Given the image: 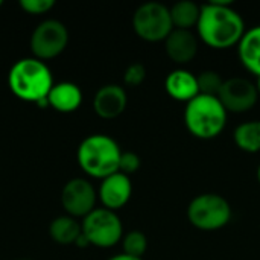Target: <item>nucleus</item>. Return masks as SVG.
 Wrapping results in <instances>:
<instances>
[{
    "instance_id": "nucleus-1",
    "label": "nucleus",
    "mask_w": 260,
    "mask_h": 260,
    "mask_svg": "<svg viewBox=\"0 0 260 260\" xmlns=\"http://www.w3.org/2000/svg\"><path fill=\"white\" fill-rule=\"evenodd\" d=\"M197 32L206 46L221 50L238 46L247 30L244 18L232 2L210 0L201 5Z\"/></svg>"
},
{
    "instance_id": "nucleus-2",
    "label": "nucleus",
    "mask_w": 260,
    "mask_h": 260,
    "mask_svg": "<svg viewBox=\"0 0 260 260\" xmlns=\"http://www.w3.org/2000/svg\"><path fill=\"white\" fill-rule=\"evenodd\" d=\"M53 84L47 64L34 56L15 61L8 73V85L14 96L35 105L47 98Z\"/></svg>"
},
{
    "instance_id": "nucleus-3",
    "label": "nucleus",
    "mask_w": 260,
    "mask_h": 260,
    "mask_svg": "<svg viewBox=\"0 0 260 260\" xmlns=\"http://www.w3.org/2000/svg\"><path fill=\"white\" fill-rule=\"evenodd\" d=\"M120 146L107 134H91L85 137L76 152L79 168L90 177L104 180L119 172Z\"/></svg>"
},
{
    "instance_id": "nucleus-4",
    "label": "nucleus",
    "mask_w": 260,
    "mask_h": 260,
    "mask_svg": "<svg viewBox=\"0 0 260 260\" xmlns=\"http://www.w3.org/2000/svg\"><path fill=\"white\" fill-rule=\"evenodd\" d=\"M227 116L229 113L218 96L198 94L186 104L184 125L193 137L200 140H210L224 131Z\"/></svg>"
},
{
    "instance_id": "nucleus-5",
    "label": "nucleus",
    "mask_w": 260,
    "mask_h": 260,
    "mask_svg": "<svg viewBox=\"0 0 260 260\" xmlns=\"http://www.w3.org/2000/svg\"><path fill=\"white\" fill-rule=\"evenodd\" d=\"M187 219L198 230L216 232L230 222L232 207L218 193H201L189 203Z\"/></svg>"
},
{
    "instance_id": "nucleus-6",
    "label": "nucleus",
    "mask_w": 260,
    "mask_h": 260,
    "mask_svg": "<svg viewBox=\"0 0 260 260\" xmlns=\"http://www.w3.org/2000/svg\"><path fill=\"white\" fill-rule=\"evenodd\" d=\"M133 29L143 41L165 43V40L174 30L169 8L158 2L140 5L133 15Z\"/></svg>"
},
{
    "instance_id": "nucleus-7",
    "label": "nucleus",
    "mask_w": 260,
    "mask_h": 260,
    "mask_svg": "<svg viewBox=\"0 0 260 260\" xmlns=\"http://www.w3.org/2000/svg\"><path fill=\"white\" fill-rule=\"evenodd\" d=\"M82 235L90 245L98 248H111L123 238V225L116 212L105 207H96L82 219Z\"/></svg>"
},
{
    "instance_id": "nucleus-8",
    "label": "nucleus",
    "mask_w": 260,
    "mask_h": 260,
    "mask_svg": "<svg viewBox=\"0 0 260 260\" xmlns=\"http://www.w3.org/2000/svg\"><path fill=\"white\" fill-rule=\"evenodd\" d=\"M69 43V30L59 20L47 18L41 21L30 35V52L40 61L56 58Z\"/></svg>"
},
{
    "instance_id": "nucleus-9",
    "label": "nucleus",
    "mask_w": 260,
    "mask_h": 260,
    "mask_svg": "<svg viewBox=\"0 0 260 260\" xmlns=\"http://www.w3.org/2000/svg\"><path fill=\"white\" fill-rule=\"evenodd\" d=\"M98 192L85 178H72L61 192V204L72 218H85L96 209Z\"/></svg>"
},
{
    "instance_id": "nucleus-10",
    "label": "nucleus",
    "mask_w": 260,
    "mask_h": 260,
    "mask_svg": "<svg viewBox=\"0 0 260 260\" xmlns=\"http://www.w3.org/2000/svg\"><path fill=\"white\" fill-rule=\"evenodd\" d=\"M259 96L256 82L245 78H230L224 81L218 99L227 113L242 114L250 111L257 104Z\"/></svg>"
},
{
    "instance_id": "nucleus-11",
    "label": "nucleus",
    "mask_w": 260,
    "mask_h": 260,
    "mask_svg": "<svg viewBox=\"0 0 260 260\" xmlns=\"http://www.w3.org/2000/svg\"><path fill=\"white\" fill-rule=\"evenodd\" d=\"M133 195V184L128 175L122 172H116L104 180H101V186L98 189V198L102 206L108 210L117 212L125 207Z\"/></svg>"
},
{
    "instance_id": "nucleus-12",
    "label": "nucleus",
    "mask_w": 260,
    "mask_h": 260,
    "mask_svg": "<svg viewBox=\"0 0 260 260\" xmlns=\"http://www.w3.org/2000/svg\"><path fill=\"white\" fill-rule=\"evenodd\" d=\"M128 104L126 91L123 87L117 84H107L101 87L93 98V110L94 113L107 120L119 117Z\"/></svg>"
},
{
    "instance_id": "nucleus-13",
    "label": "nucleus",
    "mask_w": 260,
    "mask_h": 260,
    "mask_svg": "<svg viewBox=\"0 0 260 260\" xmlns=\"http://www.w3.org/2000/svg\"><path fill=\"white\" fill-rule=\"evenodd\" d=\"M200 49V40L192 30L174 29L165 40V50L169 59L175 64L190 62Z\"/></svg>"
},
{
    "instance_id": "nucleus-14",
    "label": "nucleus",
    "mask_w": 260,
    "mask_h": 260,
    "mask_svg": "<svg viewBox=\"0 0 260 260\" xmlns=\"http://www.w3.org/2000/svg\"><path fill=\"white\" fill-rule=\"evenodd\" d=\"M165 90L174 101L187 104L200 94L197 75L186 69H175L166 76Z\"/></svg>"
},
{
    "instance_id": "nucleus-15",
    "label": "nucleus",
    "mask_w": 260,
    "mask_h": 260,
    "mask_svg": "<svg viewBox=\"0 0 260 260\" xmlns=\"http://www.w3.org/2000/svg\"><path fill=\"white\" fill-rule=\"evenodd\" d=\"M47 102L58 113H73L82 104V91L75 82H56L47 94Z\"/></svg>"
},
{
    "instance_id": "nucleus-16",
    "label": "nucleus",
    "mask_w": 260,
    "mask_h": 260,
    "mask_svg": "<svg viewBox=\"0 0 260 260\" xmlns=\"http://www.w3.org/2000/svg\"><path fill=\"white\" fill-rule=\"evenodd\" d=\"M238 53L242 66L260 78V26L248 29L238 44Z\"/></svg>"
},
{
    "instance_id": "nucleus-17",
    "label": "nucleus",
    "mask_w": 260,
    "mask_h": 260,
    "mask_svg": "<svg viewBox=\"0 0 260 260\" xmlns=\"http://www.w3.org/2000/svg\"><path fill=\"white\" fill-rule=\"evenodd\" d=\"M169 12L174 29L192 30L198 24L201 6L192 0H180L169 8Z\"/></svg>"
},
{
    "instance_id": "nucleus-18",
    "label": "nucleus",
    "mask_w": 260,
    "mask_h": 260,
    "mask_svg": "<svg viewBox=\"0 0 260 260\" xmlns=\"http://www.w3.org/2000/svg\"><path fill=\"white\" fill-rule=\"evenodd\" d=\"M81 233H82L81 224L69 215L55 218L49 227L50 238L59 245H75Z\"/></svg>"
},
{
    "instance_id": "nucleus-19",
    "label": "nucleus",
    "mask_w": 260,
    "mask_h": 260,
    "mask_svg": "<svg viewBox=\"0 0 260 260\" xmlns=\"http://www.w3.org/2000/svg\"><path fill=\"white\" fill-rule=\"evenodd\" d=\"M233 139L241 151L248 154L260 152V120H248L241 123L235 129Z\"/></svg>"
},
{
    "instance_id": "nucleus-20",
    "label": "nucleus",
    "mask_w": 260,
    "mask_h": 260,
    "mask_svg": "<svg viewBox=\"0 0 260 260\" xmlns=\"http://www.w3.org/2000/svg\"><path fill=\"white\" fill-rule=\"evenodd\" d=\"M122 248L123 253L133 257H143V254L148 250V239L145 233L139 230H131L122 238Z\"/></svg>"
},
{
    "instance_id": "nucleus-21",
    "label": "nucleus",
    "mask_w": 260,
    "mask_h": 260,
    "mask_svg": "<svg viewBox=\"0 0 260 260\" xmlns=\"http://www.w3.org/2000/svg\"><path fill=\"white\" fill-rule=\"evenodd\" d=\"M197 79H198L200 94H207V96H218L225 81L215 70H204L200 75H197Z\"/></svg>"
},
{
    "instance_id": "nucleus-22",
    "label": "nucleus",
    "mask_w": 260,
    "mask_h": 260,
    "mask_svg": "<svg viewBox=\"0 0 260 260\" xmlns=\"http://www.w3.org/2000/svg\"><path fill=\"white\" fill-rule=\"evenodd\" d=\"M145 78H146V69L140 62L129 64L126 67L125 73H123V82L128 87H139V85H142Z\"/></svg>"
},
{
    "instance_id": "nucleus-23",
    "label": "nucleus",
    "mask_w": 260,
    "mask_h": 260,
    "mask_svg": "<svg viewBox=\"0 0 260 260\" xmlns=\"http://www.w3.org/2000/svg\"><path fill=\"white\" fill-rule=\"evenodd\" d=\"M18 5L23 11H26L30 15H41V14L49 12L55 6V2L53 0H20Z\"/></svg>"
},
{
    "instance_id": "nucleus-24",
    "label": "nucleus",
    "mask_w": 260,
    "mask_h": 260,
    "mask_svg": "<svg viewBox=\"0 0 260 260\" xmlns=\"http://www.w3.org/2000/svg\"><path fill=\"white\" fill-rule=\"evenodd\" d=\"M140 165H142L140 157L136 152H131V151L122 152L120 163H119V172H122V174L129 177V175L136 174L140 169Z\"/></svg>"
},
{
    "instance_id": "nucleus-25",
    "label": "nucleus",
    "mask_w": 260,
    "mask_h": 260,
    "mask_svg": "<svg viewBox=\"0 0 260 260\" xmlns=\"http://www.w3.org/2000/svg\"><path fill=\"white\" fill-rule=\"evenodd\" d=\"M108 260H143L142 257H133V256H128L125 253H120V254H116L113 257H110Z\"/></svg>"
},
{
    "instance_id": "nucleus-26",
    "label": "nucleus",
    "mask_w": 260,
    "mask_h": 260,
    "mask_svg": "<svg viewBox=\"0 0 260 260\" xmlns=\"http://www.w3.org/2000/svg\"><path fill=\"white\" fill-rule=\"evenodd\" d=\"M256 87H257V91L260 94V78H257V81H256Z\"/></svg>"
},
{
    "instance_id": "nucleus-27",
    "label": "nucleus",
    "mask_w": 260,
    "mask_h": 260,
    "mask_svg": "<svg viewBox=\"0 0 260 260\" xmlns=\"http://www.w3.org/2000/svg\"><path fill=\"white\" fill-rule=\"evenodd\" d=\"M257 181H259V184H260V165H259V168H257Z\"/></svg>"
},
{
    "instance_id": "nucleus-28",
    "label": "nucleus",
    "mask_w": 260,
    "mask_h": 260,
    "mask_svg": "<svg viewBox=\"0 0 260 260\" xmlns=\"http://www.w3.org/2000/svg\"><path fill=\"white\" fill-rule=\"evenodd\" d=\"M2 5H3V2H2V0H0V6H2Z\"/></svg>"
},
{
    "instance_id": "nucleus-29",
    "label": "nucleus",
    "mask_w": 260,
    "mask_h": 260,
    "mask_svg": "<svg viewBox=\"0 0 260 260\" xmlns=\"http://www.w3.org/2000/svg\"><path fill=\"white\" fill-rule=\"evenodd\" d=\"M21 260H27V259H21Z\"/></svg>"
}]
</instances>
